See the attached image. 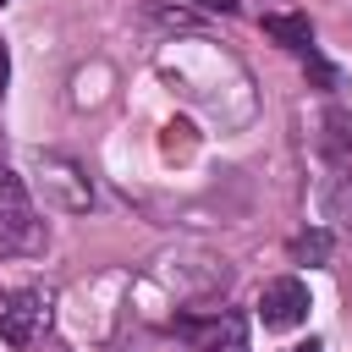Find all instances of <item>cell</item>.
I'll return each instance as SVG.
<instances>
[{
  "instance_id": "7",
  "label": "cell",
  "mask_w": 352,
  "mask_h": 352,
  "mask_svg": "<svg viewBox=\"0 0 352 352\" xmlns=\"http://www.w3.org/2000/svg\"><path fill=\"white\" fill-rule=\"evenodd\" d=\"M292 253H297L302 264H324V258H330V236H324V231H308V236L292 242Z\"/></svg>"
},
{
  "instance_id": "2",
  "label": "cell",
  "mask_w": 352,
  "mask_h": 352,
  "mask_svg": "<svg viewBox=\"0 0 352 352\" xmlns=\"http://www.w3.org/2000/svg\"><path fill=\"white\" fill-rule=\"evenodd\" d=\"M44 319H50V297L44 292H6L0 297V341L28 346Z\"/></svg>"
},
{
  "instance_id": "10",
  "label": "cell",
  "mask_w": 352,
  "mask_h": 352,
  "mask_svg": "<svg viewBox=\"0 0 352 352\" xmlns=\"http://www.w3.org/2000/svg\"><path fill=\"white\" fill-rule=\"evenodd\" d=\"M0 6H6V0H0Z\"/></svg>"
},
{
  "instance_id": "5",
  "label": "cell",
  "mask_w": 352,
  "mask_h": 352,
  "mask_svg": "<svg viewBox=\"0 0 352 352\" xmlns=\"http://www.w3.org/2000/svg\"><path fill=\"white\" fill-rule=\"evenodd\" d=\"M264 33H270L275 44H286V50H297V55H308V50H314V28H308V16L270 11V16H264Z\"/></svg>"
},
{
  "instance_id": "8",
  "label": "cell",
  "mask_w": 352,
  "mask_h": 352,
  "mask_svg": "<svg viewBox=\"0 0 352 352\" xmlns=\"http://www.w3.org/2000/svg\"><path fill=\"white\" fill-rule=\"evenodd\" d=\"M6 82H11V55H6V44H0V94H6Z\"/></svg>"
},
{
  "instance_id": "3",
  "label": "cell",
  "mask_w": 352,
  "mask_h": 352,
  "mask_svg": "<svg viewBox=\"0 0 352 352\" xmlns=\"http://www.w3.org/2000/svg\"><path fill=\"white\" fill-rule=\"evenodd\" d=\"M44 248V220L22 204V192L0 198V253H38Z\"/></svg>"
},
{
  "instance_id": "4",
  "label": "cell",
  "mask_w": 352,
  "mask_h": 352,
  "mask_svg": "<svg viewBox=\"0 0 352 352\" xmlns=\"http://www.w3.org/2000/svg\"><path fill=\"white\" fill-rule=\"evenodd\" d=\"M192 352H248V324L236 314H220L192 336Z\"/></svg>"
},
{
  "instance_id": "6",
  "label": "cell",
  "mask_w": 352,
  "mask_h": 352,
  "mask_svg": "<svg viewBox=\"0 0 352 352\" xmlns=\"http://www.w3.org/2000/svg\"><path fill=\"white\" fill-rule=\"evenodd\" d=\"M324 148H330V160L352 176V110H330V116H324Z\"/></svg>"
},
{
  "instance_id": "9",
  "label": "cell",
  "mask_w": 352,
  "mask_h": 352,
  "mask_svg": "<svg viewBox=\"0 0 352 352\" xmlns=\"http://www.w3.org/2000/svg\"><path fill=\"white\" fill-rule=\"evenodd\" d=\"M292 352H319V341H308V346H292Z\"/></svg>"
},
{
  "instance_id": "1",
  "label": "cell",
  "mask_w": 352,
  "mask_h": 352,
  "mask_svg": "<svg viewBox=\"0 0 352 352\" xmlns=\"http://www.w3.org/2000/svg\"><path fill=\"white\" fill-rule=\"evenodd\" d=\"M258 319H264V330H297V324L308 319V286H302L297 275L270 280V286L258 292Z\"/></svg>"
}]
</instances>
